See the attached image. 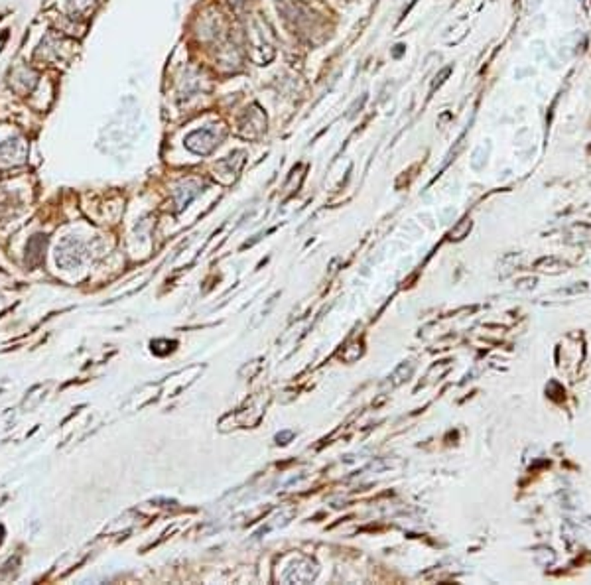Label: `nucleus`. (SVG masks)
Instances as JSON below:
<instances>
[{"mask_svg":"<svg viewBox=\"0 0 591 585\" xmlns=\"http://www.w3.org/2000/svg\"><path fill=\"white\" fill-rule=\"evenodd\" d=\"M186 146L195 154H209L217 146V136L209 128H201L187 136Z\"/></svg>","mask_w":591,"mask_h":585,"instance_id":"f257e3e1","label":"nucleus"},{"mask_svg":"<svg viewBox=\"0 0 591 585\" xmlns=\"http://www.w3.org/2000/svg\"><path fill=\"white\" fill-rule=\"evenodd\" d=\"M24 154V142L9 140L0 144V162H20Z\"/></svg>","mask_w":591,"mask_h":585,"instance_id":"f03ea898","label":"nucleus"}]
</instances>
